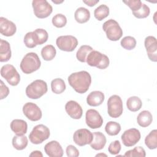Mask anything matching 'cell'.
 <instances>
[{"instance_id": "6da1fadb", "label": "cell", "mask_w": 157, "mask_h": 157, "mask_svg": "<svg viewBox=\"0 0 157 157\" xmlns=\"http://www.w3.org/2000/svg\"><path fill=\"white\" fill-rule=\"evenodd\" d=\"M68 82L77 93L83 94L88 90L91 83V77L85 71L74 72L68 77Z\"/></svg>"}, {"instance_id": "7a4b0ae2", "label": "cell", "mask_w": 157, "mask_h": 157, "mask_svg": "<svg viewBox=\"0 0 157 157\" xmlns=\"http://www.w3.org/2000/svg\"><path fill=\"white\" fill-rule=\"evenodd\" d=\"M41 65V61L38 55L34 52L28 53L23 58L20 63V69L26 74H29L38 70Z\"/></svg>"}, {"instance_id": "3957f363", "label": "cell", "mask_w": 157, "mask_h": 157, "mask_svg": "<svg viewBox=\"0 0 157 157\" xmlns=\"http://www.w3.org/2000/svg\"><path fill=\"white\" fill-rule=\"evenodd\" d=\"M47 84L42 80H36L28 85L26 88V96L33 99L42 97L47 92Z\"/></svg>"}, {"instance_id": "277c9868", "label": "cell", "mask_w": 157, "mask_h": 157, "mask_svg": "<svg viewBox=\"0 0 157 157\" xmlns=\"http://www.w3.org/2000/svg\"><path fill=\"white\" fill-rule=\"evenodd\" d=\"M102 29L105 33L107 39L110 40H118L123 36V30L115 20L109 19L105 21L102 25Z\"/></svg>"}, {"instance_id": "5b68a950", "label": "cell", "mask_w": 157, "mask_h": 157, "mask_svg": "<svg viewBox=\"0 0 157 157\" xmlns=\"http://www.w3.org/2000/svg\"><path fill=\"white\" fill-rule=\"evenodd\" d=\"M86 62L89 66L96 67L100 69H106L110 63L109 59L107 55L94 50L88 54Z\"/></svg>"}, {"instance_id": "8992f818", "label": "cell", "mask_w": 157, "mask_h": 157, "mask_svg": "<svg viewBox=\"0 0 157 157\" xmlns=\"http://www.w3.org/2000/svg\"><path fill=\"white\" fill-rule=\"evenodd\" d=\"M50 132L48 128L44 124L35 126L30 134L29 139L33 144H39L48 139Z\"/></svg>"}, {"instance_id": "52a82bcc", "label": "cell", "mask_w": 157, "mask_h": 157, "mask_svg": "<svg viewBox=\"0 0 157 157\" xmlns=\"http://www.w3.org/2000/svg\"><path fill=\"white\" fill-rule=\"evenodd\" d=\"M123 106L121 98L116 94L111 96L107 101V112L112 118H118L123 113Z\"/></svg>"}, {"instance_id": "ba28073f", "label": "cell", "mask_w": 157, "mask_h": 157, "mask_svg": "<svg viewBox=\"0 0 157 157\" xmlns=\"http://www.w3.org/2000/svg\"><path fill=\"white\" fill-rule=\"evenodd\" d=\"M32 6L34 15L39 18L48 17L53 11L52 6L46 0H33Z\"/></svg>"}, {"instance_id": "9c48e42d", "label": "cell", "mask_w": 157, "mask_h": 157, "mask_svg": "<svg viewBox=\"0 0 157 157\" xmlns=\"http://www.w3.org/2000/svg\"><path fill=\"white\" fill-rule=\"evenodd\" d=\"M1 75L12 86H17L20 81V75L12 64H5L1 69Z\"/></svg>"}, {"instance_id": "30bf717a", "label": "cell", "mask_w": 157, "mask_h": 157, "mask_svg": "<svg viewBox=\"0 0 157 157\" xmlns=\"http://www.w3.org/2000/svg\"><path fill=\"white\" fill-rule=\"evenodd\" d=\"M56 44L59 50L65 52H72L78 45L77 38L71 35L61 36L56 40Z\"/></svg>"}, {"instance_id": "8fae6325", "label": "cell", "mask_w": 157, "mask_h": 157, "mask_svg": "<svg viewBox=\"0 0 157 157\" xmlns=\"http://www.w3.org/2000/svg\"><path fill=\"white\" fill-rule=\"evenodd\" d=\"M93 133L85 128L77 129L75 131L73 135L74 142L80 147L90 144L93 140Z\"/></svg>"}, {"instance_id": "7c38bea8", "label": "cell", "mask_w": 157, "mask_h": 157, "mask_svg": "<svg viewBox=\"0 0 157 157\" xmlns=\"http://www.w3.org/2000/svg\"><path fill=\"white\" fill-rule=\"evenodd\" d=\"M123 145L129 147L136 145L140 139V132L136 128H131L126 130L121 137Z\"/></svg>"}, {"instance_id": "4fadbf2b", "label": "cell", "mask_w": 157, "mask_h": 157, "mask_svg": "<svg viewBox=\"0 0 157 157\" xmlns=\"http://www.w3.org/2000/svg\"><path fill=\"white\" fill-rule=\"evenodd\" d=\"M23 112L28 119L36 121L42 118V111L38 105L33 102H27L23 107Z\"/></svg>"}, {"instance_id": "5bb4252c", "label": "cell", "mask_w": 157, "mask_h": 157, "mask_svg": "<svg viewBox=\"0 0 157 157\" xmlns=\"http://www.w3.org/2000/svg\"><path fill=\"white\" fill-rule=\"evenodd\" d=\"M85 121L89 128L97 129L101 128L102 125L103 119L97 110L89 109L86 112Z\"/></svg>"}, {"instance_id": "9a60e30c", "label": "cell", "mask_w": 157, "mask_h": 157, "mask_svg": "<svg viewBox=\"0 0 157 157\" xmlns=\"http://www.w3.org/2000/svg\"><path fill=\"white\" fill-rule=\"evenodd\" d=\"M144 45L148 58L153 61H157V42L154 36H149L145 39Z\"/></svg>"}, {"instance_id": "2e32d148", "label": "cell", "mask_w": 157, "mask_h": 157, "mask_svg": "<svg viewBox=\"0 0 157 157\" xmlns=\"http://www.w3.org/2000/svg\"><path fill=\"white\" fill-rule=\"evenodd\" d=\"M66 113L73 119H80L83 114V110L80 105L75 101H69L65 105Z\"/></svg>"}, {"instance_id": "e0dca14e", "label": "cell", "mask_w": 157, "mask_h": 157, "mask_svg": "<svg viewBox=\"0 0 157 157\" xmlns=\"http://www.w3.org/2000/svg\"><path fill=\"white\" fill-rule=\"evenodd\" d=\"M44 151L50 157H61L63 155L62 147L56 140H52L48 142L44 147Z\"/></svg>"}, {"instance_id": "ac0fdd59", "label": "cell", "mask_w": 157, "mask_h": 157, "mask_svg": "<svg viewBox=\"0 0 157 157\" xmlns=\"http://www.w3.org/2000/svg\"><path fill=\"white\" fill-rule=\"evenodd\" d=\"M17 31V27L14 23L4 17H0V33L2 35L10 37L12 36Z\"/></svg>"}, {"instance_id": "d6986e66", "label": "cell", "mask_w": 157, "mask_h": 157, "mask_svg": "<svg viewBox=\"0 0 157 157\" xmlns=\"http://www.w3.org/2000/svg\"><path fill=\"white\" fill-rule=\"evenodd\" d=\"M104 94L100 91H93L91 92L86 98L87 104L93 107H97L102 104L104 101Z\"/></svg>"}, {"instance_id": "ffe728a7", "label": "cell", "mask_w": 157, "mask_h": 157, "mask_svg": "<svg viewBox=\"0 0 157 157\" xmlns=\"http://www.w3.org/2000/svg\"><path fill=\"white\" fill-rule=\"evenodd\" d=\"M12 131L17 136H23L27 132V123L23 120L15 119L10 123Z\"/></svg>"}, {"instance_id": "44dd1931", "label": "cell", "mask_w": 157, "mask_h": 157, "mask_svg": "<svg viewBox=\"0 0 157 157\" xmlns=\"http://www.w3.org/2000/svg\"><path fill=\"white\" fill-rule=\"evenodd\" d=\"M93 135V140L90 143L91 147L95 150H102L106 144L105 136L101 132H94Z\"/></svg>"}, {"instance_id": "7402d4cb", "label": "cell", "mask_w": 157, "mask_h": 157, "mask_svg": "<svg viewBox=\"0 0 157 157\" xmlns=\"http://www.w3.org/2000/svg\"><path fill=\"white\" fill-rule=\"evenodd\" d=\"M12 53L9 43L5 40L0 39V61L7 62L11 58Z\"/></svg>"}, {"instance_id": "603a6c76", "label": "cell", "mask_w": 157, "mask_h": 157, "mask_svg": "<svg viewBox=\"0 0 157 157\" xmlns=\"http://www.w3.org/2000/svg\"><path fill=\"white\" fill-rule=\"evenodd\" d=\"M153 121V116L148 110H143L139 113L137 117V122L141 127H147L151 124Z\"/></svg>"}, {"instance_id": "cb8c5ba5", "label": "cell", "mask_w": 157, "mask_h": 157, "mask_svg": "<svg viewBox=\"0 0 157 157\" xmlns=\"http://www.w3.org/2000/svg\"><path fill=\"white\" fill-rule=\"evenodd\" d=\"M74 18L77 22L79 23H85L90 20V12L86 8L80 7L75 10L74 13Z\"/></svg>"}, {"instance_id": "d4e9b609", "label": "cell", "mask_w": 157, "mask_h": 157, "mask_svg": "<svg viewBox=\"0 0 157 157\" xmlns=\"http://www.w3.org/2000/svg\"><path fill=\"white\" fill-rule=\"evenodd\" d=\"M33 37L36 44L42 45L46 42L48 38V34L46 30L42 28H37L33 31Z\"/></svg>"}, {"instance_id": "484cf974", "label": "cell", "mask_w": 157, "mask_h": 157, "mask_svg": "<svg viewBox=\"0 0 157 157\" xmlns=\"http://www.w3.org/2000/svg\"><path fill=\"white\" fill-rule=\"evenodd\" d=\"M142 102L141 99L137 96L129 97L126 101V106L131 112H137L142 107Z\"/></svg>"}, {"instance_id": "4316f807", "label": "cell", "mask_w": 157, "mask_h": 157, "mask_svg": "<svg viewBox=\"0 0 157 157\" xmlns=\"http://www.w3.org/2000/svg\"><path fill=\"white\" fill-rule=\"evenodd\" d=\"M28 140L25 136H15L12 139V145L17 150H22L28 145Z\"/></svg>"}, {"instance_id": "83f0119b", "label": "cell", "mask_w": 157, "mask_h": 157, "mask_svg": "<svg viewBox=\"0 0 157 157\" xmlns=\"http://www.w3.org/2000/svg\"><path fill=\"white\" fill-rule=\"evenodd\" d=\"M56 51L52 45H47L41 50V55L45 61H51L56 56Z\"/></svg>"}, {"instance_id": "f1b7e54d", "label": "cell", "mask_w": 157, "mask_h": 157, "mask_svg": "<svg viewBox=\"0 0 157 157\" xmlns=\"http://www.w3.org/2000/svg\"><path fill=\"white\" fill-rule=\"evenodd\" d=\"M145 144L146 146L151 150L157 148V130H152L145 137Z\"/></svg>"}, {"instance_id": "f546056e", "label": "cell", "mask_w": 157, "mask_h": 157, "mask_svg": "<svg viewBox=\"0 0 157 157\" xmlns=\"http://www.w3.org/2000/svg\"><path fill=\"white\" fill-rule=\"evenodd\" d=\"M93 50V48L90 45H82L77 52V53H76L77 59L82 63H85L88 54Z\"/></svg>"}, {"instance_id": "4dcf8cb0", "label": "cell", "mask_w": 157, "mask_h": 157, "mask_svg": "<svg viewBox=\"0 0 157 157\" xmlns=\"http://www.w3.org/2000/svg\"><path fill=\"white\" fill-rule=\"evenodd\" d=\"M51 88L54 93L61 94L66 90L65 82L62 78H55L51 82Z\"/></svg>"}, {"instance_id": "1f68e13d", "label": "cell", "mask_w": 157, "mask_h": 157, "mask_svg": "<svg viewBox=\"0 0 157 157\" xmlns=\"http://www.w3.org/2000/svg\"><path fill=\"white\" fill-rule=\"evenodd\" d=\"M109 15V8L105 4H101L94 10V16L99 21L105 18Z\"/></svg>"}, {"instance_id": "d6a6232c", "label": "cell", "mask_w": 157, "mask_h": 157, "mask_svg": "<svg viewBox=\"0 0 157 157\" xmlns=\"http://www.w3.org/2000/svg\"><path fill=\"white\" fill-rule=\"evenodd\" d=\"M105 131L109 136H116L120 132L121 126L117 122L110 121L106 124Z\"/></svg>"}, {"instance_id": "836d02e7", "label": "cell", "mask_w": 157, "mask_h": 157, "mask_svg": "<svg viewBox=\"0 0 157 157\" xmlns=\"http://www.w3.org/2000/svg\"><path fill=\"white\" fill-rule=\"evenodd\" d=\"M120 44L124 49L131 50L136 46V40L132 36H126L121 39Z\"/></svg>"}, {"instance_id": "e575fe53", "label": "cell", "mask_w": 157, "mask_h": 157, "mask_svg": "<svg viewBox=\"0 0 157 157\" xmlns=\"http://www.w3.org/2000/svg\"><path fill=\"white\" fill-rule=\"evenodd\" d=\"M132 12L134 16L137 18H145L150 15V10L147 5L142 3L141 7L139 10Z\"/></svg>"}, {"instance_id": "d590c367", "label": "cell", "mask_w": 157, "mask_h": 157, "mask_svg": "<svg viewBox=\"0 0 157 157\" xmlns=\"http://www.w3.org/2000/svg\"><path fill=\"white\" fill-rule=\"evenodd\" d=\"M52 24L56 28H63L67 23V18L65 15L61 13L56 14L52 20Z\"/></svg>"}, {"instance_id": "8d00e7d4", "label": "cell", "mask_w": 157, "mask_h": 157, "mask_svg": "<svg viewBox=\"0 0 157 157\" xmlns=\"http://www.w3.org/2000/svg\"><path fill=\"white\" fill-rule=\"evenodd\" d=\"M146 156V153L145 150L142 147H136L133 149L127 151L124 156L126 157H133V156H140L145 157Z\"/></svg>"}, {"instance_id": "74e56055", "label": "cell", "mask_w": 157, "mask_h": 157, "mask_svg": "<svg viewBox=\"0 0 157 157\" xmlns=\"http://www.w3.org/2000/svg\"><path fill=\"white\" fill-rule=\"evenodd\" d=\"M23 42L25 43V46L29 48H33L37 45L34 41L33 32H28L25 34Z\"/></svg>"}, {"instance_id": "f35d334b", "label": "cell", "mask_w": 157, "mask_h": 157, "mask_svg": "<svg viewBox=\"0 0 157 157\" xmlns=\"http://www.w3.org/2000/svg\"><path fill=\"white\" fill-rule=\"evenodd\" d=\"M121 150V144L118 140L111 142L108 147V151L111 155H116L118 154Z\"/></svg>"}, {"instance_id": "ab89813d", "label": "cell", "mask_w": 157, "mask_h": 157, "mask_svg": "<svg viewBox=\"0 0 157 157\" xmlns=\"http://www.w3.org/2000/svg\"><path fill=\"white\" fill-rule=\"evenodd\" d=\"M126 5H127L131 9L132 12H135L139 10L142 4V2L139 0H128L123 1Z\"/></svg>"}, {"instance_id": "60d3db41", "label": "cell", "mask_w": 157, "mask_h": 157, "mask_svg": "<svg viewBox=\"0 0 157 157\" xmlns=\"http://www.w3.org/2000/svg\"><path fill=\"white\" fill-rule=\"evenodd\" d=\"M66 155L69 157H77L79 156V151L72 145H69L66 147Z\"/></svg>"}, {"instance_id": "b9f144b4", "label": "cell", "mask_w": 157, "mask_h": 157, "mask_svg": "<svg viewBox=\"0 0 157 157\" xmlns=\"http://www.w3.org/2000/svg\"><path fill=\"white\" fill-rule=\"evenodd\" d=\"M1 99H3L6 98L9 93V88L4 83L2 80H1Z\"/></svg>"}, {"instance_id": "7bdbcfd3", "label": "cell", "mask_w": 157, "mask_h": 157, "mask_svg": "<svg viewBox=\"0 0 157 157\" xmlns=\"http://www.w3.org/2000/svg\"><path fill=\"white\" fill-rule=\"evenodd\" d=\"M83 3L86 4L87 6H90V7H93L94 6H95L97 3H98L99 2V0H88V1H83Z\"/></svg>"}, {"instance_id": "ee69618b", "label": "cell", "mask_w": 157, "mask_h": 157, "mask_svg": "<svg viewBox=\"0 0 157 157\" xmlns=\"http://www.w3.org/2000/svg\"><path fill=\"white\" fill-rule=\"evenodd\" d=\"M29 156H37V157L41 156V157H42V156H43V155L42 154L41 151L36 150V151H33V152L29 155Z\"/></svg>"}, {"instance_id": "f6af8a7d", "label": "cell", "mask_w": 157, "mask_h": 157, "mask_svg": "<svg viewBox=\"0 0 157 157\" xmlns=\"http://www.w3.org/2000/svg\"><path fill=\"white\" fill-rule=\"evenodd\" d=\"M52 1L53 2H54V3H56V4H59V3H62V2H63V1H60V2H56V1H53V0H52Z\"/></svg>"}, {"instance_id": "bcb514c9", "label": "cell", "mask_w": 157, "mask_h": 157, "mask_svg": "<svg viewBox=\"0 0 157 157\" xmlns=\"http://www.w3.org/2000/svg\"><path fill=\"white\" fill-rule=\"evenodd\" d=\"M96 156H107V155H105V154H102V153H101V154H98V155H96Z\"/></svg>"}]
</instances>
